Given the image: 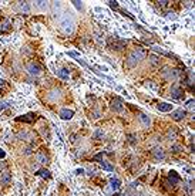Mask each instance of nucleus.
Returning a JSON list of instances; mask_svg holds the SVG:
<instances>
[{"label":"nucleus","mask_w":195,"mask_h":196,"mask_svg":"<svg viewBox=\"0 0 195 196\" xmlns=\"http://www.w3.org/2000/svg\"><path fill=\"white\" fill-rule=\"evenodd\" d=\"M100 165H101V168L102 169H105V171H110V172H112L114 171V166L112 165H110L108 162H105V161H101L100 162Z\"/></svg>","instance_id":"nucleus-21"},{"label":"nucleus","mask_w":195,"mask_h":196,"mask_svg":"<svg viewBox=\"0 0 195 196\" xmlns=\"http://www.w3.org/2000/svg\"><path fill=\"white\" fill-rule=\"evenodd\" d=\"M177 135H178V131H177L174 126H171V128L167 131V135H165V138H167V139H170V141H174V139L177 138Z\"/></svg>","instance_id":"nucleus-14"},{"label":"nucleus","mask_w":195,"mask_h":196,"mask_svg":"<svg viewBox=\"0 0 195 196\" xmlns=\"http://www.w3.org/2000/svg\"><path fill=\"white\" fill-rule=\"evenodd\" d=\"M171 151H172V152H180L181 148H180L178 145H174V146H171Z\"/></svg>","instance_id":"nucleus-28"},{"label":"nucleus","mask_w":195,"mask_h":196,"mask_svg":"<svg viewBox=\"0 0 195 196\" xmlns=\"http://www.w3.org/2000/svg\"><path fill=\"white\" fill-rule=\"evenodd\" d=\"M111 109L114 112H121L122 111V101L120 98H114L111 101Z\"/></svg>","instance_id":"nucleus-7"},{"label":"nucleus","mask_w":195,"mask_h":196,"mask_svg":"<svg viewBox=\"0 0 195 196\" xmlns=\"http://www.w3.org/2000/svg\"><path fill=\"white\" fill-rule=\"evenodd\" d=\"M110 182H111V186H112V189H118V188H120V181H118V179H114V178H111V179H110Z\"/></svg>","instance_id":"nucleus-23"},{"label":"nucleus","mask_w":195,"mask_h":196,"mask_svg":"<svg viewBox=\"0 0 195 196\" xmlns=\"http://www.w3.org/2000/svg\"><path fill=\"white\" fill-rule=\"evenodd\" d=\"M57 77H60L61 80H69V71L66 68H61L57 71Z\"/></svg>","instance_id":"nucleus-20"},{"label":"nucleus","mask_w":195,"mask_h":196,"mask_svg":"<svg viewBox=\"0 0 195 196\" xmlns=\"http://www.w3.org/2000/svg\"><path fill=\"white\" fill-rule=\"evenodd\" d=\"M194 105H195L194 99H190V101H187V109L192 111V109H194Z\"/></svg>","instance_id":"nucleus-24"},{"label":"nucleus","mask_w":195,"mask_h":196,"mask_svg":"<svg viewBox=\"0 0 195 196\" xmlns=\"http://www.w3.org/2000/svg\"><path fill=\"white\" fill-rule=\"evenodd\" d=\"M140 122H141V125H142L144 128H148V126L151 125V119H150V117H147L145 114H141V115H140Z\"/></svg>","instance_id":"nucleus-15"},{"label":"nucleus","mask_w":195,"mask_h":196,"mask_svg":"<svg viewBox=\"0 0 195 196\" xmlns=\"http://www.w3.org/2000/svg\"><path fill=\"white\" fill-rule=\"evenodd\" d=\"M0 158H4V151L0 149Z\"/></svg>","instance_id":"nucleus-35"},{"label":"nucleus","mask_w":195,"mask_h":196,"mask_svg":"<svg viewBox=\"0 0 195 196\" xmlns=\"http://www.w3.org/2000/svg\"><path fill=\"white\" fill-rule=\"evenodd\" d=\"M60 30L64 33V34H71L73 30H74V21L71 17L66 16L61 21H60Z\"/></svg>","instance_id":"nucleus-2"},{"label":"nucleus","mask_w":195,"mask_h":196,"mask_svg":"<svg viewBox=\"0 0 195 196\" xmlns=\"http://www.w3.org/2000/svg\"><path fill=\"white\" fill-rule=\"evenodd\" d=\"M128 138H130V144L134 145V144H135V136H134V135H128Z\"/></svg>","instance_id":"nucleus-30"},{"label":"nucleus","mask_w":195,"mask_h":196,"mask_svg":"<svg viewBox=\"0 0 195 196\" xmlns=\"http://www.w3.org/2000/svg\"><path fill=\"white\" fill-rule=\"evenodd\" d=\"M168 3H170V1H165V0H162V1H158V4H160L161 7H167V6H168Z\"/></svg>","instance_id":"nucleus-29"},{"label":"nucleus","mask_w":195,"mask_h":196,"mask_svg":"<svg viewBox=\"0 0 195 196\" xmlns=\"http://www.w3.org/2000/svg\"><path fill=\"white\" fill-rule=\"evenodd\" d=\"M37 175H39V176H43V178H47V179L50 178V172L46 171V169H40V171L37 172Z\"/></svg>","instance_id":"nucleus-22"},{"label":"nucleus","mask_w":195,"mask_h":196,"mask_svg":"<svg viewBox=\"0 0 195 196\" xmlns=\"http://www.w3.org/2000/svg\"><path fill=\"white\" fill-rule=\"evenodd\" d=\"M19 10L23 11L24 14H27V13L30 11V6H29V3H27V1H19Z\"/></svg>","instance_id":"nucleus-17"},{"label":"nucleus","mask_w":195,"mask_h":196,"mask_svg":"<svg viewBox=\"0 0 195 196\" xmlns=\"http://www.w3.org/2000/svg\"><path fill=\"white\" fill-rule=\"evenodd\" d=\"M110 6H111L112 9H118V4H117V1H110Z\"/></svg>","instance_id":"nucleus-32"},{"label":"nucleus","mask_w":195,"mask_h":196,"mask_svg":"<svg viewBox=\"0 0 195 196\" xmlns=\"http://www.w3.org/2000/svg\"><path fill=\"white\" fill-rule=\"evenodd\" d=\"M61 97V91L60 90H53V91H50V94L47 95V98L50 99V101H53V102H56L57 99H60Z\"/></svg>","instance_id":"nucleus-13"},{"label":"nucleus","mask_w":195,"mask_h":196,"mask_svg":"<svg viewBox=\"0 0 195 196\" xmlns=\"http://www.w3.org/2000/svg\"><path fill=\"white\" fill-rule=\"evenodd\" d=\"M125 46H127V40H117V41L110 40V41H108V48H110V50L121 51V50L125 48Z\"/></svg>","instance_id":"nucleus-4"},{"label":"nucleus","mask_w":195,"mask_h":196,"mask_svg":"<svg viewBox=\"0 0 195 196\" xmlns=\"http://www.w3.org/2000/svg\"><path fill=\"white\" fill-rule=\"evenodd\" d=\"M7 28H9V23H4V24H3V27H1V30L4 31V30H7Z\"/></svg>","instance_id":"nucleus-33"},{"label":"nucleus","mask_w":195,"mask_h":196,"mask_svg":"<svg viewBox=\"0 0 195 196\" xmlns=\"http://www.w3.org/2000/svg\"><path fill=\"white\" fill-rule=\"evenodd\" d=\"M102 136H104L102 131H100V129H97V131H96V134H94V139H100V138H102Z\"/></svg>","instance_id":"nucleus-26"},{"label":"nucleus","mask_w":195,"mask_h":196,"mask_svg":"<svg viewBox=\"0 0 195 196\" xmlns=\"http://www.w3.org/2000/svg\"><path fill=\"white\" fill-rule=\"evenodd\" d=\"M6 107H9V102H4V104H0V109H3V108H6Z\"/></svg>","instance_id":"nucleus-34"},{"label":"nucleus","mask_w":195,"mask_h":196,"mask_svg":"<svg viewBox=\"0 0 195 196\" xmlns=\"http://www.w3.org/2000/svg\"><path fill=\"white\" fill-rule=\"evenodd\" d=\"M168 181L171 182V185H177V183L181 181V178L178 176V173H177L175 171H171V172L168 173Z\"/></svg>","instance_id":"nucleus-11"},{"label":"nucleus","mask_w":195,"mask_h":196,"mask_svg":"<svg viewBox=\"0 0 195 196\" xmlns=\"http://www.w3.org/2000/svg\"><path fill=\"white\" fill-rule=\"evenodd\" d=\"M158 109H160L161 112H168V111L172 109V105H171V104H167V102H161V104H158Z\"/></svg>","instance_id":"nucleus-18"},{"label":"nucleus","mask_w":195,"mask_h":196,"mask_svg":"<svg viewBox=\"0 0 195 196\" xmlns=\"http://www.w3.org/2000/svg\"><path fill=\"white\" fill-rule=\"evenodd\" d=\"M11 182V173L9 171H3L1 176H0V183L1 185H9Z\"/></svg>","instance_id":"nucleus-8"},{"label":"nucleus","mask_w":195,"mask_h":196,"mask_svg":"<svg viewBox=\"0 0 195 196\" xmlns=\"http://www.w3.org/2000/svg\"><path fill=\"white\" fill-rule=\"evenodd\" d=\"M171 97L174 98V99L182 98L184 97V90H182L181 87H178V85H174V87L171 88Z\"/></svg>","instance_id":"nucleus-5"},{"label":"nucleus","mask_w":195,"mask_h":196,"mask_svg":"<svg viewBox=\"0 0 195 196\" xmlns=\"http://www.w3.org/2000/svg\"><path fill=\"white\" fill-rule=\"evenodd\" d=\"M27 71L31 75H39L40 74V67L37 64H34V63H30V64H27Z\"/></svg>","instance_id":"nucleus-9"},{"label":"nucleus","mask_w":195,"mask_h":196,"mask_svg":"<svg viewBox=\"0 0 195 196\" xmlns=\"http://www.w3.org/2000/svg\"><path fill=\"white\" fill-rule=\"evenodd\" d=\"M23 154H24V155H30V154H31V146H29V148H26Z\"/></svg>","instance_id":"nucleus-31"},{"label":"nucleus","mask_w":195,"mask_h":196,"mask_svg":"<svg viewBox=\"0 0 195 196\" xmlns=\"http://www.w3.org/2000/svg\"><path fill=\"white\" fill-rule=\"evenodd\" d=\"M145 56H147V51H145L144 48H141V47H137L135 50H132V51L127 56V60H125L127 67L132 68V67L138 66L140 61L145 58Z\"/></svg>","instance_id":"nucleus-1"},{"label":"nucleus","mask_w":195,"mask_h":196,"mask_svg":"<svg viewBox=\"0 0 195 196\" xmlns=\"http://www.w3.org/2000/svg\"><path fill=\"white\" fill-rule=\"evenodd\" d=\"M36 159H37V162L39 164H49V158H47V155L44 154V152H39L37 155H36Z\"/></svg>","instance_id":"nucleus-16"},{"label":"nucleus","mask_w":195,"mask_h":196,"mask_svg":"<svg viewBox=\"0 0 195 196\" xmlns=\"http://www.w3.org/2000/svg\"><path fill=\"white\" fill-rule=\"evenodd\" d=\"M60 117H61L63 119H70V118L73 117V111H71V109H67V108H64V109H61V112H60Z\"/></svg>","instance_id":"nucleus-19"},{"label":"nucleus","mask_w":195,"mask_h":196,"mask_svg":"<svg viewBox=\"0 0 195 196\" xmlns=\"http://www.w3.org/2000/svg\"><path fill=\"white\" fill-rule=\"evenodd\" d=\"M161 75L167 80V81H175L180 75V71L175 68H164V71L161 73Z\"/></svg>","instance_id":"nucleus-3"},{"label":"nucleus","mask_w":195,"mask_h":196,"mask_svg":"<svg viewBox=\"0 0 195 196\" xmlns=\"http://www.w3.org/2000/svg\"><path fill=\"white\" fill-rule=\"evenodd\" d=\"M152 155H154L155 159L162 161V159L165 158V151H164L162 148H154V149H152Z\"/></svg>","instance_id":"nucleus-10"},{"label":"nucleus","mask_w":195,"mask_h":196,"mask_svg":"<svg viewBox=\"0 0 195 196\" xmlns=\"http://www.w3.org/2000/svg\"><path fill=\"white\" fill-rule=\"evenodd\" d=\"M184 117H185V111H182V109H177L171 114V118L174 121H181V119H184Z\"/></svg>","instance_id":"nucleus-12"},{"label":"nucleus","mask_w":195,"mask_h":196,"mask_svg":"<svg viewBox=\"0 0 195 196\" xmlns=\"http://www.w3.org/2000/svg\"><path fill=\"white\" fill-rule=\"evenodd\" d=\"M19 138L23 139V141H27V139H29V134H27V132H20V134H19Z\"/></svg>","instance_id":"nucleus-25"},{"label":"nucleus","mask_w":195,"mask_h":196,"mask_svg":"<svg viewBox=\"0 0 195 196\" xmlns=\"http://www.w3.org/2000/svg\"><path fill=\"white\" fill-rule=\"evenodd\" d=\"M148 63H150V66L152 68H157V67L161 66V58L158 56H155V54H151V56H148Z\"/></svg>","instance_id":"nucleus-6"},{"label":"nucleus","mask_w":195,"mask_h":196,"mask_svg":"<svg viewBox=\"0 0 195 196\" xmlns=\"http://www.w3.org/2000/svg\"><path fill=\"white\" fill-rule=\"evenodd\" d=\"M29 115H24V117H20V118H17V121H26V122H31L33 121V118H27Z\"/></svg>","instance_id":"nucleus-27"}]
</instances>
